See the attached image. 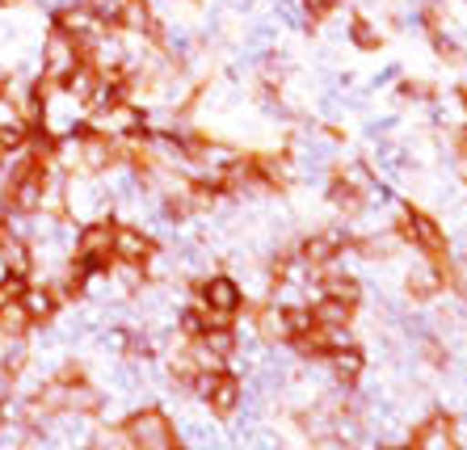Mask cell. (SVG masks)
<instances>
[{
    "instance_id": "obj_9",
    "label": "cell",
    "mask_w": 467,
    "mask_h": 450,
    "mask_svg": "<svg viewBox=\"0 0 467 450\" xmlns=\"http://www.w3.org/2000/svg\"><path fill=\"white\" fill-rule=\"evenodd\" d=\"M346 38L358 51H379L383 46V30L375 22H370L367 13H349V26H346Z\"/></svg>"
},
{
    "instance_id": "obj_14",
    "label": "cell",
    "mask_w": 467,
    "mask_h": 450,
    "mask_svg": "<svg viewBox=\"0 0 467 450\" xmlns=\"http://www.w3.org/2000/svg\"><path fill=\"white\" fill-rule=\"evenodd\" d=\"M0 425H5V404H0Z\"/></svg>"
},
{
    "instance_id": "obj_10",
    "label": "cell",
    "mask_w": 467,
    "mask_h": 450,
    "mask_svg": "<svg viewBox=\"0 0 467 450\" xmlns=\"http://www.w3.org/2000/svg\"><path fill=\"white\" fill-rule=\"evenodd\" d=\"M0 337H5V341L34 337V320L26 316L22 299H17V303H9V308H0Z\"/></svg>"
},
{
    "instance_id": "obj_12",
    "label": "cell",
    "mask_w": 467,
    "mask_h": 450,
    "mask_svg": "<svg viewBox=\"0 0 467 450\" xmlns=\"http://www.w3.org/2000/svg\"><path fill=\"white\" fill-rule=\"evenodd\" d=\"M455 97H459V110H463V118H467V85H463V88H459Z\"/></svg>"
},
{
    "instance_id": "obj_11",
    "label": "cell",
    "mask_w": 467,
    "mask_h": 450,
    "mask_svg": "<svg viewBox=\"0 0 467 450\" xmlns=\"http://www.w3.org/2000/svg\"><path fill=\"white\" fill-rule=\"evenodd\" d=\"M455 177L463 181V189H467V143H459V156H455Z\"/></svg>"
},
{
    "instance_id": "obj_2",
    "label": "cell",
    "mask_w": 467,
    "mask_h": 450,
    "mask_svg": "<svg viewBox=\"0 0 467 450\" xmlns=\"http://www.w3.org/2000/svg\"><path fill=\"white\" fill-rule=\"evenodd\" d=\"M38 59H43V64H38V77H43L47 85H64V80L85 64V46H80L72 34L59 30V26H47Z\"/></svg>"
},
{
    "instance_id": "obj_4",
    "label": "cell",
    "mask_w": 467,
    "mask_h": 450,
    "mask_svg": "<svg viewBox=\"0 0 467 450\" xmlns=\"http://www.w3.org/2000/svg\"><path fill=\"white\" fill-rule=\"evenodd\" d=\"M161 249L152 231L143 223H127V220H114V261H148V257Z\"/></svg>"
},
{
    "instance_id": "obj_13",
    "label": "cell",
    "mask_w": 467,
    "mask_h": 450,
    "mask_svg": "<svg viewBox=\"0 0 467 450\" xmlns=\"http://www.w3.org/2000/svg\"><path fill=\"white\" fill-rule=\"evenodd\" d=\"M5 160H9V152H5V143H0V169H5Z\"/></svg>"
},
{
    "instance_id": "obj_5",
    "label": "cell",
    "mask_w": 467,
    "mask_h": 450,
    "mask_svg": "<svg viewBox=\"0 0 467 450\" xmlns=\"http://www.w3.org/2000/svg\"><path fill=\"white\" fill-rule=\"evenodd\" d=\"M22 308H26V316L34 320V329L38 324H51L55 316H59V303H55V295L47 291V282H26V291H22Z\"/></svg>"
},
{
    "instance_id": "obj_1",
    "label": "cell",
    "mask_w": 467,
    "mask_h": 450,
    "mask_svg": "<svg viewBox=\"0 0 467 450\" xmlns=\"http://www.w3.org/2000/svg\"><path fill=\"white\" fill-rule=\"evenodd\" d=\"M59 198H64V220L72 223L114 220V194L106 173H64Z\"/></svg>"
},
{
    "instance_id": "obj_6",
    "label": "cell",
    "mask_w": 467,
    "mask_h": 450,
    "mask_svg": "<svg viewBox=\"0 0 467 450\" xmlns=\"http://www.w3.org/2000/svg\"><path fill=\"white\" fill-rule=\"evenodd\" d=\"M358 303H346V299H328L320 295L312 303V324H320V329H341V324H354V316H358Z\"/></svg>"
},
{
    "instance_id": "obj_8",
    "label": "cell",
    "mask_w": 467,
    "mask_h": 450,
    "mask_svg": "<svg viewBox=\"0 0 467 450\" xmlns=\"http://www.w3.org/2000/svg\"><path fill=\"white\" fill-rule=\"evenodd\" d=\"M240 395H244V387H240V379L236 374H215V384H211V392H207V404H211V413H236V404H240Z\"/></svg>"
},
{
    "instance_id": "obj_3",
    "label": "cell",
    "mask_w": 467,
    "mask_h": 450,
    "mask_svg": "<svg viewBox=\"0 0 467 450\" xmlns=\"http://www.w3.org/2000/svg\"><path fill=\"white\" fill-rule=\"evenodd\" d=\"M130 442L140 450H173V425H169V417H164L161 408H143V413H135L127 425Z\"/></svg>"
},
{
    "instance_id": "obj_7",
    "label": "cell",
    "mask_w": 467,
    "mask_h": 450,
    "mask_svg": "<svg viewBox=\"0 0 467 450\" xmlns=\"http://www.w3.org/2000/svg\"><path fill=\"white\" fill-rule=\"evenodd\" d=\"M325 363H328V374H333L337 384H358L362 371H367V358H362L358 345H346V350L325 353Z\"/></svg>"
}]
</instances>
